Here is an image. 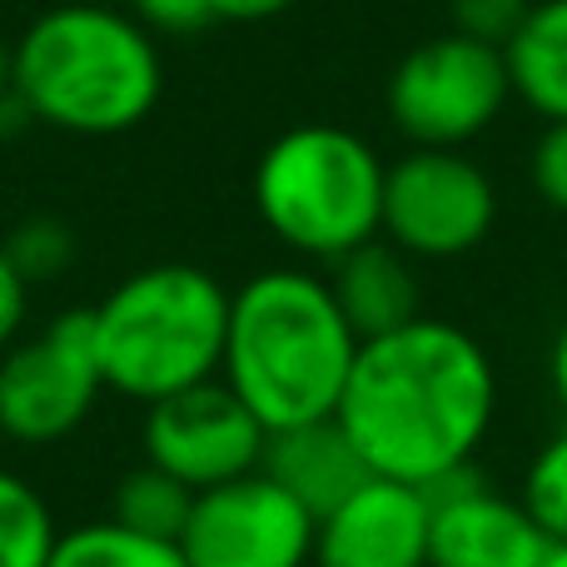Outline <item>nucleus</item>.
<instances>
[{"label":"nucleus","instance_id":"obj_22","mask_svg":"<svg viewBox=\"0 0 567 567\" xmlns=\"http://www.w3.org/2000/svg\"><path fill=\"white\" fill-rule=\"evenodd\" d=\"M533 189L548 209L567 215V120L548 125L533 145Z\"/></svg>","mask_w":567,"mask_h":567},{"label":"nucleus","instance_id":"obj_17","mask_svg":"<svg viewBox=\"0 0 567 567\" xmlns=\"http://www.w3.org/2000/svg\"><path fill=\"white\" fill-rule=\"evenodd\" d=\"M50 567H189V563L179 553V543L130 533L115 518H95L60 533Z\"/></svg>","mask_w":567,"mask_h":567},{"label":"nucleus","instance_id":"obj_7","mask_svg":"<svg viewBox=\"0 0 567 567\" xmlns=\"http://www.w3.org/2000/svg\"><path fill=\"white\" fill-rule=\"evenodd\" d=\"M498 189L463 150H419L383 169L379 235L409 259H463L493 235Z\"/></svg>","mask_w":567,"mask_h":567},{"label":"nucleus","instance_id":"obj_16","mask_svg":"<svg viewBox=\"0 0 567 567\" xmlns=\"http://www.w3.org/2000/svg\"><path fill=\"white\" fill-rule=\"evenodd\" d=\"M189 508H195V488H185V483L169 478L155 463H140V468L115 478L105 518L125 523L130 533H145V538L179 543V533H185V523H189Z\"/></svg>","mask_w":567,"mask_h":567},{"label":"nucleus","instance_id":"obj_26","mask_svg":"<svg viewBox=\"0 0 567 567\" xmlns=\"http://www.w3.org/2000/svg\"><path fill=\"white\" fill-rule=\"evenodd\" d=\"M548 373H553V393H558V409L567 413V323L553 339V359H548Z\"/></svg>","mask_w":567,"mask_h":567},{"label":"nucleus","instance_id":"obj_25","mask_svg":"<svg viewBox=\"0 0 567 567\" xmlns=\"http://www.w3.org/2000/svg\"><path fill=\"white\" fill-rule=\"evenodd\" d=\"M293 0H209L215 20H235V25H259V20L284 16Z\"/></svg>","mask_w":567,"mask_h":567},{"label":"nucleus","instance_id":"obj_1","mask_svg":"<svg viewBox=\"0 0 567 567\" xmlns=\"http://www.w3.org/2000/svg\"><path fill=\"white\" fill-rule=\"evenodd\" d=\"M333 419L373 478L433 488L468 468L498 419V373L463 323L413 319L363 339Z\"/></svg>","mask_w":567,"mask_h":567},{"label":"nucleus","instance_id":"obj_23","mask_svg":"<svg viewBox=\"0 0 567 567\" xmlns=\"http://www.w3.org/2000/svg\"><path fill=\"white\" fill-rule=\"evenodd\" d=\"M125 6L150 35H189L215 20L209 0H125Z\"/></svg>","mask_w":567,"mask_h":567},{"label":"nucleus","instance_id":"obj_4","mask_svg":"<svg viewBox=\"0 0 567 567\" xmlns=\"http://www.w3.org/2000/svg\"><path fill=\"white\" fill-rule=\"evenodd\" d=\"M229 289L199 265H150L90 309L100 379L130 403H159L219 379Z\"/></svg>","mask_w":567,"mask_h":567},{"label":"nucleus","instance_id":"obj_13","mask_svg":"<svg viewBox=\"0 0 567 567\" xmlns=\"http://www.w3.org/2000/svg\"><path fill=\"white\" fill-rule=\"evenodd\" d=\"M259 468L289 498H299L313 518L333 513L343 498H353L373 478L339 419H313V423H293V429L269 433Z\"/></svg>","mask_w":567,"mask_h":567},{"label":"nucleus","instance_id":"obj_10","mask_svg":"<svg viewBox=\"0 0 567 567\" xmlns=\"http://www.w3.org/2000/svg\"><path fill=\"white\" fill-rule=\"evenodd\" d=\"M140 443H145V463L165 468L185 488L205 493L255 473L265 458L269 429L235 399L225 379H209L150 403Z\"/></svg>","mask_w":567,"mask_h":567},{"label":"nucleus","instance_id":"obj_21","mask_svg":"<svg viewBox=\"0 0 567 567\" xmlns=\"http://www.w3.org/2000/svg\"><path fill=\"white\" fill-rule=\"evenodd\" d=\"M533 0H453V30L483 40V45H508L518 25L528 20Z\"/></svg>","mask_w":567,"mask_h":567},{"label":"nucleus","instance_id":"obj_12","mask_svg":"<svg viewBox=\"0 0 567 567\" xmlns=\"http://www.w3.org/2000/svg\"><path fill=\"white\" fill-rule=\"evenodd\" d=\"M429 493L369 478L353 498L319 518L313 567H429Z\"/></svg>","mask_w":567,"mask_h":567},{"label":"nucleus","instance_id":"obj_14","mask_svg":"<svg viewBox=\"0 0 567 567\" xmlns=\"http://www.w3.org/2000/svg\"><path fill=\"white\" fill-rule=\"evenodd\" d=\"M329 289L359 339H379V333H393L419 319V275H413V259L403 249H393L383 235H373L369 245L333 259Z\"/></svg>","mask_w":567,"mask_h":567},{"label":"nucleus","instance_id":"obj_27","mask_svg":"<svg viewBox=\"0 0 567 567\" xmlns=\"http://www.w3.org/2000/svg\"><path fill=\"white\" fill-rule=\"evenodd\" d=\"M6 90H10V45L0 40V95H6Z\"/></svg>","mask_w":567,"mask_h":567},{"label":"nucleus","instance_id":"obj_28","mask_svg":"<svg viewBox=\"0 0 567 567\" xmlns=\"http://www.w3.org/2000/svg\"><path fill=\"white\" fill-rule=\"evenodd\" d=\"M543 567H567V543H553V548H548V563H543Z\"/></svg>","mask_w":567,"mask_h":567},{"label":"nucleus","instance_id":"obj_24","mask_svg":"<svg viewBox=\"0 0 567 567\" xmlns=\"http://www.w3.org/2000/svg\"><path fill=\"white\" fill-rule=\"evenodd\" d=\"M25 313H30V284L16 275V265H10L6 249H0V353L20 339Z\"/></svg>","mask_w":567,"mask_h":567},{"label":"nucleus","instance_id":"obj_20","mask_svg":"<svg viewBox=\"0 0 567 567\" xmlns=\"http://www.w3.org/2000/svg\"><path fill=\"white\" fill-rule=\"evenodd\" d=\"M0 249H6V259L16 265V275L25 284L60 279L70 265H75V235H70L60 219H50V215L25 219V225H20Z\"/></svg>","mask_w":567,"mask_h":567},{"label":"nucleus","instance_id":"obj_2","mask_svg":"<svg viewBox=\"0 0 567 567\" xmlns=\"http://www.w3.org/2000/svg\"><path fill=\"white\" fill-rule=\"evenodd\" d=\"M359 343L323 275L299 265L259 269L229 293L219 379L269 433H279L333 419Z\"/></svg>","mask_w":567,"mask_h":567},{"label":"nucleus","instance_id":"obj_5","mask_svg":"<svg viewBox=\"0 0 567 567\" xmlns=\"http://www.w3.org/2000/svg\"><path fill=\"white\" fill-rule=\"evenodd\" d=\"M383 159L349 125H293L269 140L255 165V209L299 259L333 265L369 245L383 215Z\"/></svg>","mask_w":567,"mask_h":567},{"label":"nucleus","instance_id":"obj_11","mask_svg":"<svg viewBox=\"0 0 567 567\" xmlns=\"http://www.w3.org/2000/svg\"><path fill=\"white\" fill-rule=\"evenodd\" d=\"M429 493V567H543L548 533L528 518L518 498L488 488L478 468H458Z\"/></svg>","mask_w":567,"mask_h":567},{"label":"nucleus","instance_id":"obj_19","mask_svg":"<svg viewBox=\"0 0 567 567\" xmlns=\"http://www.w3.org/2000/svg\"><path fill=\"white\" fill-rule=\"evenodd\" d=\"M518 503L548 533V543H567V429H558L533 453L528 473H523Z\"/></svg>","mask_w":567,"mask_h":567},{"label":"nucleus","instance_id":"obj_18","mask_svg":"<svg viewBox=\"0 0 567 567\" xmlns=\"http://www.w3.org/2000/svg\"><path fill=\"white\" fill-rule=\"evenodd\" d=\"M60 543L55 508L30 478L0 468V567H50Z\"/></svg>","mask_w":567,"mask_h":567},{"label":"nucleus","instance_id":"obj_8","mask_svg":"<svg viewBox=\"0 0 567 567\" xmlns=\"http://www.w3.org/2000/svg\"><path fill=\"white\" fill-rule=\"evenodd\" d=\"M100 379L90 309H70L0 353V433L20 449H50L95 413Z\"/></svg>","mask_w":567,"mask_h":567},{"label":"nucleus","instance_id":"obj_3","mask_svg":"<svg viewBox=\"0 0 567 567\" xmlns=\"http://www.w3.org/2000/svg\"><path fill=\"white\" fill-rule=\"evenodd\" d=\"M10 90L35 125L60 135H125L165 95V55L130 10L65 0L25 25L10 45Z\"/></svg>","mask_w":567,"mask_h":567},{"label":"nucleus","instance_id":"obj_9","mask_svg":"<svg viewBox=\"0 0 567 567\" xmlns=\"http://www.w3.org/2000/svg\"><path fill=\"white\" fill-rule=\"evenodd\" d=\"M319 518L265 468L195 493L179 553L189 567H313Z\"/></svg>","mask_w":567,"mask_h":567},{"label":"nucleus","instance_id":"obj_6","mask_svg":"<svg viewBox=\"0 0 567 567\" xmlns=\"http://www.w3.org/2000/svg\"><path fill=\"white\" fill-rule=\"evenodd\" d=\"M513 100V75L498 45L443 30L413 45L383 85L393 130L419 150H463L488 135Z\"/></svg>","mask_w":567,"mask_h":567},{"label":"nucleus","instance_id":"obj_15","mask_svg":"<svg viewBox=\"0 0 567 567\" xmlns=\"http://www.w3.org/2000/svg\"><path fill=\"white\" fill-rule=\"evenodd\" d=\"M513 95L548 125L567 120V0H533L518 35L503 45Z\"/></svg>","mask_w":567,"mask_h":567}]
</instances>
